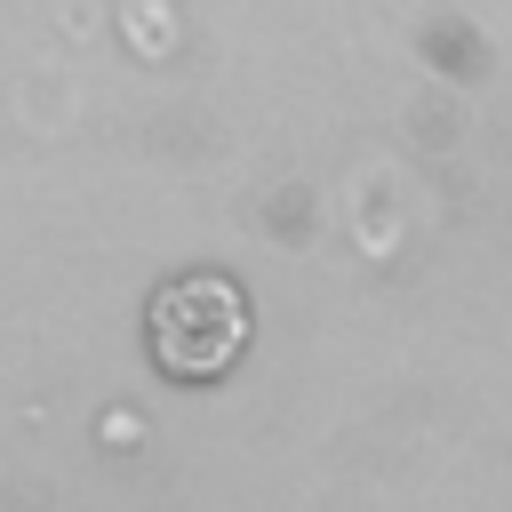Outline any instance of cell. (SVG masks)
Returning a JSON list of instances; mask_svg holds the SVG:
<instances>
[{"mask_svg": "<svg viewBox=\"0 0 512 512\" xmlns=\"http://www.w3.org/2000/svg\"><path fill=\"white\" fill-rule=\"evenodd\" d=\"M256 336V304L232 272H176L144 304V352L168 384H216L240 368Z\"/></svg>", "mask_w": 512, "mask_h": 512, "instance_id": "cell-1", "label": "cell"}]
</instances>
